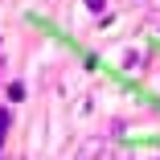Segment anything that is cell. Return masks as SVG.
<instances>
[{
  "mask_svg": "<svg viewBox=\"0 0 160 160\" xmlns=\"http://www.w3.org/2000/svg\"><path fill=\"white\" fill-rule=\"evenodd\" d=\"M74 160H107V140H103V136L82 140V144H78V152H74Z\"/></svg>",
  "mask_w": 160,
  "mask_h": 160,
  "instance_id": "cell-1",
  "label": "cell"
},
{
  "mask_svg": "<svg viewBox=\"0 0 160 160\" xmlns=\"http://www.w3.org/2000/svg\"><path fill=\"white\" fill-rule=\"evenodd\" d=\"M12 127V107H0V148H4V136Z\"/></svg>",
  "mask_w": 160,
  "mask_h": 160,
  "instance_id": "cell-2",
  "label": "cell"
},
{
  "mask_svg": "<svg viewBox=\"0 0 160 160\" xmlns=\"http://www.w3.org/2000/svg\"><path fill=\"white\" fill-rule=\"evenodd\" d=\"M8 99H12V103L25 99V82H12V86H8Z\"/></svg>",
  "mask_w": 160,
  "mask_h": 160,
  "instance_id": "cell-3",
  "label": "cell"
},
{
  "mask_svg": "<svg viewBox=\"0 0 160 160\" xmlns=\"http://www.w3.org/2000/svg\"><path fill=\"white\" fill-rule=\"evenodd\" d=\"M103 4H107V0H86V8H90V12H103Z\"/></svg>",
  "mask_w": 160,
  "mask_h": 160,
  "instance_id": "cell-4",
  "label": "cell"
},
{
  "mask_svg": "<svg viewBox=\"0 0 160 160\" xmlns=\"http://www.w3.org/2000/svg\"><path fill=\"white\" fill-rule=\"evenodd\" d=\"M152 160H160V156H152Z\"/></svg>",
  "mask_w": 160,
  "mask_h": 160,
  "instance_id": "cell-5",
  "label": "cell"
}]
</instances>
